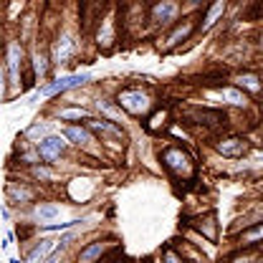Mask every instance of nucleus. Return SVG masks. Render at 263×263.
I'll return each mask as SVG.
<instances>
[{
    "instance_id": "nucleus-1",
    "label": "nucleus",
    "mask_w": 263,
    "mask_h": 263,
    "mask_svg": "<svg viewBox=\"0 0 263 263\" xmlns=\"http://www.w3.org/2000/svg\"><path fill=\"white\" fill-rule=\"evenodd\" d=\"M162 164L172 172V175H177V177H190L193 172H195V164L190 160V155L185 152V149H180V147H170V149H164L162 152Z\"/></svg>"
},
{
    "instance_id": "nucleus-2",
    "label": "nucleus",
    "mask_w": 263,
    "mask_h": 263,
    "mask_svg": "<svg viewBox=\"0 0 263 263\" xmlns=\"http://www.w3.org/2000/svg\"><path fill=\"white\" fill-rule=\"evenodd\" d=\"M66 243H68V235H64L61 240H53V238H46V240H41L35 248H33L31 253L26 256V261L23 263H46L56 251H61Z\"/></svg>"
},
{
    "instance_id": "nucleus-3",
    "label": "nucleus",
    "mask_w": 263,
    "mask_h": 263,
    "mask_svg": "<svg viewBox=\"0 0 263 263\" xmlns=\"http://www.w3.org/2000/svg\"><path fill=\"white\" fill-rule=\"evenodd\" d=\"M117 101H119V106H122V109H127L129 114H137V117H139V114H144V111L149 109V97H147V94H142L139 89H124V91L119 94Z\"/></svg>"
},
{
    "instance_id": "nucleus-4",
    "label": "nucleus",
    "mask_w": 263,
    "mask_h": 263,
    "mask_svg": "<svg viewBox=\"0 0 263 263\" xmlns=\"http://www.w3.org/2000/svg\"><path fill=\"white\" fill-rule=\"evenodd\" d=\"M89 81V73H71V76H64V79H59V81H53V84H48V86H43L41 89V94L43 97H53V94H64L68 89H76V86H84Z\"/></svg>"
},
{
    "instance_id": "nucleus-5",
    "label": "nucleus",
    "mask_w": 263,
    "mask_h": 263,
    "mask_svg": "<svg viewBox=\"0 0 263 263\" xmlns=\"http://www.w3.org/2000/svg\"><path fill=\"white\" fill-rule=\"evenodd\" d=\"M64 149H66V142L61 137H46V139L38 142V152H41V157L48 160V162H53L56 157H61Z\"/></svg>"
},
{
    "instance_id": "nucleus-6",
    "label": "nucleus",
    "mask_w": 263,
    "mask_h": 263,
    "mask_svg": "<svg viewBox=\"0 0 263 263\" xmlns=\"http://www.w3.org/2000/svg\"><path fill=\"white\" fill-rule=\"evenodd\" d=\"M218 152H220L223 157H243V155L248 152V144H246V139H240V137H230V139H223V142L218 144Z\"/></svg>"
},
{
    "instance_id": "nucleus-7",
    "label": "nucleus",
    "mask_w": 263,
    "mask_h": 263,
    "mask_svg": "<svg viewBox=\"0 0 263 263\" xmlns=\"http://www.w3.org/2000/svg\"><path fill=\"white\" fill-rule=\"evenodd\" d=\"M177 3H157L155 8H152V21L155 23H170V21H175V15H177Z\"/></svg>"
},
{
    "instance_id": "nucleus-8",
    "label": "nucleus",
    "mask_w": 263,
    "mask_h": 263,
    "mask_svg": "<svg viewBox=\"0 0 263 263\" xmlns=\"http://www.w3.org/2000/svg\"><path fill=\"white\" fill-rule=\"evenodd\" d=\"M8 68H10V79L15 84L21 79V46L18 43H10V48H8Z\"/></svg>"
},
{
    "instance_id": "nucleus-9",
    "label": "nucleus",
    "mask_w": 263,
    "mask_h": 263,
    "mask_svg": "<svg viewBox=\"0 0 263 263\" xmlns=\"http://www.w3.org/2000/svg\"><path fill=\"white\" fill-rule=\"evenodd\" d=\"M35 215H38L43 223H51V220L61 218V205H53V202H41V205H35Z\"/></svg>"
},
{
    "instance_id": "nucleus-10",
    "label": "nucleus",
    "mask_w": 263,
    "mask_h": 263,
    "mask_svg": "<svg viewBox=\"0 0 263 263\" xmlns=\"http://www.w3.org/2000/svg\"><path fill=\"white\" fill-rule=\"evenodd\" d=\"M71 53H73V41H71L68 35H61L59 43H56V48H53V61L64 64V61H68Z\"/></svg>"
},
{
    "instance_id": "nucleus-11",
    "label": "nucleus",
    "mask_w": 263,
    "mask_h": 263,
    "mask_svg": "<svg viewBox=\"0 0 263 263\" xmlns=\"http://www.w3.org/2000/svg\"><path fill=\"white\" fill-rule=\"evenodd\" d=\"M193 28H195V26H193V21H185L182 26H177V28H175V33L167 38V46H164V48H175L177 43H182V41H185V38L193 33Z\"/></svg>"
},
{
    "instance_id": "nucleus-12",
    "label": "nucleus",
    "mask_w": 263,
    "mask_h": 263,
    "mask_svg": "<svg viewBox=\"0 0 263 263\" xmlns=\"http://www.w3.org/2000/svg\"><path fill=\"white\" fill-rule=\"evenodd\" d=\"M104 253V243H89L81 253H79V263H97Z\"/></svg>"
},
{
    "instance_id": "nucleus-13",
    "label": "nucleus",
    "mask_w": 263,
    "mask_h": 263,
    "mask_svg": "<svg viewBox=\"0 0 263 263\" xmlns=\"http://www.w3.org/2000/svg\"><path fill=\"white\" fill-rule=\"evenodd\" d=\"M66 137H68L73 144H89V142H91V134L84 129V127H66Z\"/></svg>"
},
{
    "instance_id": "nucleus-14",
    "label": "nucleus",
    "mask_w": 263,
    "mask_h": 263,
    "mask_svg": "<svg viewBox=\"0 0 263 263\" xmlns=\"http://www.w3.org/2000/svg\"><path fill=\"white\" fill-rule=\"evenodd\" d=\"M226 13V3H215L210 10H208V15H205V21H202V31H208V28H213L215 26V21L220 18Z\"/></svg>"
},
{
    "instance_id": "nucleus-15",
    "label": "nucleus",
    "mask_w": 263,
    "mask_h": 263,
    "mask_svg": "<svg viewBox=\"0 0 263 263\" xmlns=\"http://www.w3.org/2000/svg\"><path fill=\"white\" fill-rule=\"evenodd\" d=\"M218 97L226 99V101H228V104H233V106H243V104H246V97H243V91H238V89H230V86L220 89V91H218Z\"/></svg>"
},
{
    "instance_id": "nucleus-16",
    "label": "nucleus",
    "mask_w": 263,
    "mask_h": 263,
    "mask_svg": "<svg viewBox=\"0 0 263 263\" xmlns=\"http://www.w3.org/2000/svg\"><path fill=\"white\" fill-rule=\"evenodd\" d=\"M89 127L97 132H104V134H114V137H124V132L119 129V127H114V124H109V122H89Z\"/></svg>"
},
{
    "instance_id": "nucleus-17",
    "label": "nucleus",
    "mask_w": 263,
    "mask_h": 263,
    "mask_svg": "<svg viewBox=\"0 0 263 263\" xmlns=\"http://www.w3.org/2000/svg\"><path fill=\"white\" fill-rule=\"evenodd\" d=\"M238 84L246 86L248 91H261V84H258V76H256V73H243V76L238 79Z\"/></svg>"
},
{
    "instance_id": "nucleus-18",
    "label": "nucleus",
    "mask_w": 263,
    "mask_h": 263,
    "mask_svg": "<svg viewBox=\"0 0 263 263\" xmlns=\"http://www.w3.org/2000/svg\"><path fill=\"white\" fill-rule=\"evenodd\" d=\"M97 106H99V111H101V114H106V117H111L114 122H124V117H122V111H119V109H114L111 104H106V101H99Z\"/></svg>"
},
{
    "instance_id": "nucleus-19",
    "label": "nucleus",
    "mask_w": 263,
    "mask_h": 263,
    "mask_svg": "<svg viewBox=\"0 0 263 263\" xmlns=\"http://www.w3.org/2000/svg\"><path fill=\"white\" fill-rule=\"evenodd\" d=\"M33 68H35V76H46L48 64H46V56H43V53H35V56H33Z\"/></svg>"
},
{
    "instance_id": "nucleus-20",
    "label": "nucleus",
    "mask_w": 263,
    "mask_h": 263,
    "mask_svg": "<svg viewBox=\"0 0 263 263\" xmlns=\"http://www.w3.org/2000/svg\"><path fill=\"white\" fill-rule=\"evenodd\" d=\"M59 117H61L64 122H68V119H84V117H86V111H84V109H61V111H59Z\"/></svg>"
},
{
    "instance_id": "nucleus-21",
    "label": "nucleus",
    "mask_w": 263,
    "mask_h": 263,
    "mask_svg": "<svg viewBox=\"0 0 263 263\" xmlns=\"http://www.w3.org/2000/svg\"><path fill=\"white\" fill-rule=\"evenodd\" d=\"M164 119H167V111H157V114H155V117H152V119H149V124H147V129L149 132H157L160 129V127H164Z\"/></svg>"
},
{
    "instance_id": "nucleus-22",
    "label": "nucleus",
    "mask_w": 263,
    "mask_h": 263,
    "mask_svg": "<svg viewBox=\"0 0 263 263\" xmlns=\"http://www.w3.org/2000/svg\"><path fill=\"white\" fill-rule=\"evenodd\" d=\"M48 132H51L48 124H35V127L28 129V137H43V139H46V134H48Z\"/></svg>"
},
{
    "instance_id": "nucleus-23",
    "label": "nucleus",
    "mask_w": 263,
    "mask_h": 263,
    "mask_svg": "<svg viewBox=\"0 0 263 263\" xmlns=\"http://www.w3.org/2000/svg\"><path fill=\"white\" fill-rule=\"evenodd\" d=\"M258 238H263V226L248 230V233H243V238H240V240H258Z\"/></svg>"
},
{
    "instance_id": "nucleus-24",
    "label": "nucleus",
    "mask_w": 263,
    "mask_h": 263,
    "mask_svg": "<svg viewBox=\"0 0 263 263\" xmlns=\"http://www.w3.org/2000/svg\"><path fill=\"white\" fill-rule=\"evenodd\" d=\"M10 195L18 197V200H31V190H15V187H10Z\"/></svg>"
},
{
    "instance_id": "nucleus-25",
    "label": "nucleus",
    "mask_w": 263,
    "mask_h": 263,
    "mask_svg": "<svg viewBox=\"0 0 263 263\" xmlns=\"http://www.w3.org/2000/svg\"><path fill=\"white\" fill-rule=\"evenodd\" d=\"M164 263H182V261H180V256H177L175 251L167 248V251H164Z\"/></svg>"
},
{
    "instance_id": "nucleus-26",
    "label": "nucleus",
    "mask_w": 263,
    "mask_h": 263,
    "mask_svg": "<svg viewBox=\"0 0 263 263\" xmlns=\"http://www.w3.org/2000/svg\"><path fill=\"white\" fill-rule=\"evenodd\" d=\"M33 175H35V177H41V180H48V177H51V172H48L46 167H35V170H33Z\"/></svg>"
},
{
    "instance_id": "nucleus-27",
    "label": "nucleus",
    "mask_w": 263,
    "mask_h": 263,
    "mask_svg": "<svg viewBox=\"0 0 263 263\" xmlns=\"http://www.w3.org/2000/svg\"><path fill=\"white\" fill-rule=\"evenodd\" d=\"M46 263H64V261H59L56 256H51V258H48V261H46Z\"/></svg>"
}]
</instances>
